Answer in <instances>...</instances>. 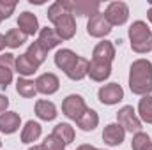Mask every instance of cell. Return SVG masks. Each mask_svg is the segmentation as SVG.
Returning <instances> with one entry per match:
<instances>
[{"instance_id":"d6a6232c","label":"cell","mask_w":152,"mask_h":150,"mask_svg":"<svg viewBox=\"0 0 152 150\" xmlns=\"http://www.w3.org/2000/svg\"><path fill=\"white\" fill-rule=\"evenodd\" d=\"M7 106H9V99L5 97V95H2L0 94V113H4L7 110Z\"/></svg>"},{"instance_id":"52a82bcc","label":"cell","mask_w":152,"mask_h":150,"mask_svg":"<svg viewBox=\"0 0 152 150\" xmlns=\"http://www.w3.org/2000/svg\"><path fill=\"white\" fill-rule=\"evenodd\" d=\"M87 32L92 37H104L112 32V25L108 23V20L104 18V14L97 12L94 16H90L88 23H87Z\"/></svg>"},{"instance_id":"e0dca14e","label":"cell","mask_w":152,"mask_h":150,"mask_svg":"<svg viewBox=\"0 0 152 150\" xmlns=\"http://www.w3.org/2000/svg\"><path fill=\"white\" fill-rule=\"evenodd\" d=\"M94 81H104L112 74V64H101V62H88V73Z\"/></svg>"},{"instance_id":"7c38bea8","label":"cell","mask_w":152,"mask_h":150,"mask_svg":"<svg viewBox=\"0 0 152 150\" xmlns=\"http://www.w3.org/2000/svg\"><path fill=\"white\" fill-rule=\"evenodd\" d=\"M124 136H126V131L118 125V124H110L104 127L103 131V140L106 145L110 147H118L122 141H124Z\"/></svg>"},{"instance_id":"d4e9b609","label":"cell","mask_w":152,"mask_h":150,"mask_svg":"<svg viewBox=\"0 0 152 150\" xmlns=\"http://www.w3.org/2000/svg\"><path fill=\"white\" fill-rule=\"evenodd\" d=\"M140 118L147 124H152V95H143L138 103Z\"/></svg>"},{"instance_id":"83f0119b","label":"cell","mask_w":152,"mask_h":150,"mask_svg":"<svg viewBox=\"0 0 152 150\" xmlns=\"http://www.w3.org/2000/svg\"><path fill=\"white\" fill-rule=\"evenodd\" d=\"M151 143V138H149V134H145V133H136L134 136H133V141H131V149L133 150H143L147 145Z\"/></svg>"},{"instance_id":"277c9868","label":"cell","mask_w":152,"mask_h":150,"mask_svg":"<svg viewBox=\"0 0 152 150\" xmlns=\"http://www.w3.org/2000/svg\"><path fill=\"white\" fill-rule=\"evenodd\" d=\"M117 124L124 129V131H129V133H140L142 131V120L136 117V113L133 110V106H124L120 108L117 113Z\"/></svg>"},{"instance_id":"8fae6325","label":"cell","mask_w":152,"mask_h":150,"mask_svg":"<svg viewBox=\"0 0 152 150\" xmlns=\"http://www.w3.org/2000/svg\"><path fill=\"white\" fill-rule=\"evenodd\" d=\"M36 88H37V92L46 94V95L55 94V92L58 90V78L53 74V73L41 74L37 79H36Z\"/></svg>"},{"instance_id":"d6986e66","label":"cell","mask_w":152,"mask_h":150,"mask_svg":"<svg viewBox=\"0 0 152 150\" xmlns=\"http://www.w3.org/2000/svg\"><path fill=\"white\" fill-rule=\"evenodd\" d=\"M76 124H78V127L81 131H94L97 127V124H99V117H97V113L94 111V110L87 108V111L76 120Z\"/></svg>"},{"instance_id":"5bb4252c","label":"cell","mask_w":152,"mask_h":150,"mask_svg":"<svg viewBox=\"0 0 152 150\" xmlns=\"http://www.w3.org/2000/svg\"><path fill=\"white\" fill-rule=\"evenodd\" d=\"M76 60H78V55L75 51H71V50H58L57 55H55V66L58 69H62L66 74L73 69Z\"/></svg>"},{"instance_id":"5b68a950","label":"cell","mask_w":152,"mask_h":150,"mask_svg":"<svg viewBox=\"0 0 152 150\" xmlns=\"http://www.w3.org/2000/svg\"><path fill=\"white\" fill-rule=\"evenodd\" d=\"M62 111L64 115L67 117V118H71V120H78L83 113L87 111V104H85V101H83V97L81 95H67L66 99H64V103H62Z\"/></svg>"},{"instance_id":"e575fe53","label":"cell","mask_w":152,"mask_h":150,"mask_svg":"<svg viewBox=\"0 0 152 150\" xmlns=\"http://www.w3.org/2000/svg\"><path fill=\"white\" fill-rule=\"evenodd\" d=\"M4 46H5V37L0 34V50H4Z\"/></svg>"},{"instance_id":"9a60e30c","label":"cell","mask_w":152,"mask_h":150,"mask_svg":"<svg viewBox=\"0 0 152 150\" xmlns=\"http://www.w3.org/2000/svg\"><path fill=\"white\" fill-rule=\"evenodd\" d=\"M60 41H62V39L57 36L55 28H48V27H44V28H41V30H39L37 42L41 44V48H42L44 51H50V50H51V48H55Z\"/></svg>"},{"instance_id":"44dd1931","label":"cell","mask_w":152,"mask_h":150,"mask_svg":"<svg viewBox=\"0 0 152 150\" xmlns=\"http://www.w3.org/2000/svg\"><path fill=\"white\" fill-rule=\"evenodd\" d=\"M41 136V125L34 120H28L21 131V141L23 143H34Z\"/></svg>"},{"instance_id":"2e32d148","label":"cell","mask_w":152,"mask_h":150,"mask_svg":"<svg viewBox=\"0 0 152 150\" xmlns=\"http://www.w3.org/2000/svg\"><path fill=\"white\" fill-rule=\"evenodd\" d=\"M18 27H20V30H21L23 34L34 36V34L39 30L37 18H36L32 12H21L20 18H18Z\"/></svg>"},{"instance_id":"f546056e","label":"cell","mask_w":152,"mask_h":150,"mask_svg":"<svg viewBox=\"0 0 152 150\" xmlns=\"http://www.w3.org/2000/svg\"><path fill=\"white\" fill-rule=\"evenodd\" d=\"M16 9V2H5V0H0V21L9 18Z\"/></svg>"},{"instance_id":"ac0fdd59","label":"cell","mask_w":152,"mask_h":150,"mask_svg":"<svg viewBox=\"0 0 152 150\" xmlns=\"http://www.w3.org/2000/svg\"><path fill=\"white\" fill-rule=\"evenodd\" d=\"M14 67H16V71L21 76H30L37 71L39 66L30 58V57H27V53H25V55H20V57L16 58V66H14Z\"/></svg>"},{"instance_id":"603a6c76","label":"cell","mask_w":152,"mask_h":150,"mask_svg":"<svg viewBox=\"0 0 152 150\" xmlns=\"http://www.w3.org/2000/svg\"><path fill=\"white\" fill-rule=\"evenodd\" d=\"M5 46H9V48H20L21 44H25L27 42V34H23L20 28H11L5 36Z\"/></svg>"},{"instance_id":"74e56055","label":"cell","mask_w":152,"mask_h":150,"mask_svg":"<svg viewBox=\"0 0 152 150\" xmlns=\"http://www.w3.org/2000/svg\"><path fill=\"white\" fill-rule=\"evenodd\" d=\"M143 150H152V141H151V143H149V145H147V147H145Z\"/></svg>"},{"instance_id":"6da1fadb","label":"cell","mask_w":152,"mask_h":150,"mask_svg":"<svg viewBox=\"0 0 152 150\" xmlns=\"http://www.w3.org/2000/svg\"><path fill=\"white\" fill-rule=\"evenodd\" d=\"M129 88L136 95H149L152 92V64L149 60L140 58L131 64Z\"/></svg>"},{"instance_id":"ffe728a7","label":"cell","mask_w":152,"mask_h":150,"mask_svg":"<svg viewBox=\"0 0 152 150\" xmlns=\"http://www.w3.org/2000/svg\"><path fill=\"white\" fill-rule=\"evenodd\" d=\"M36 115L41 120H53L57 117V108L51 101H37L36 103Z\"/></svg>"},{"instance_id":"7402d4cb","label":"cell","mask_w":152,"mask_h":150,"mask_svg":"<svg viewBox=\"0 0 152 150\" xmlns=\"http://www.w3.org/2000/svg\"><path fill=\"white\" fill-rule=\"evenodd\" d=\"M51 134L57 136V138H58L60 141H64L66 145L73 143V140H75V129H73L69 124H58V125H55V129H53Z\"/></svg>"},{"instance_id":"4fadbf2b","label":"cell","mask_w":152,"mask_h":150,"mask_svg":"<svg viewBox=\"0 0 152 150\" xmlns=\"http://www.w3.org/2000/svg\"><path fill=\"white\" fill-rule=\"evenodd\" d=\"M20 124H21V118L20 115L14 111H4L0 113V131L5 133V134H12L20 129Z\"/></svg>"},{"instance_id":"7a4b0ae2","label":"cell","mask_w":152,"mask_h":150,"mask_svg":"<svg viewBox=\"0 0 152 150\" xmlns=\"http://www.w3.org/2000/svg\"><path fill=\"white\" fill-rule=\"evenodd\" d=\"M48 20L55 25V32L62 41H67L76 34V21L75 16L64 7L62 2H55L48 9Z\"/></svg>"},{"instance_id":"cb8c5ba5","label":"cell","mask_w":152,"mask_h":150,"mask_svg":"<svg viewBox=\"0 0 152 150\" xmlns=\"http://www.w3.org/2000/svg\"><path fill=\"white\" fill-rule=\"evenodd\" d=\"M16 90H18V94H20L21 97H27V99H30V97H34V95L37 94L36 83L30 81V79H27V78H20V79H18Z\"/></svg>"},{"instance_id":"8992f818","label":"cell","mask_w":152,"mask_h":150,"mask_svg":"<svg viewBox=\"0 0 152 150\" xmlns=\"http://www.w3.org/2000/svg\"><path fill=\"white\" fill-rule=\"evenodd\" d=\"M104 18L108 20V23L113 25H124L129 18V9L124 2H112L106 11H104Z\"/></svg>"},{"instance_id":"4316f807","label":"cell","mask_w":152,"mask_h":150,"mask_svg":"<svg viewBox=\"0 0 152 150\" xmlns=\"http://www.w3.org/2000/svg\"><path fill=\"white\" fill-rule=\"evenodd\" d=\"M46 53H48V51H44V50L41 48V44H39L37 41H36L34 44H30L28 50H27V57H30L37 66H41V64L46 60Z\"/></svg>"},{"instance_id":"ba28073f","label":"cell","mask_w":152,"mask_h":150,"mask_svg":"<svg viewBox=\"0 0 152 150\" xmlns=\"http://www.w3.org/2000/svg\"><path fill=\"white\" fill-rule=\"evenodd\" d=\"M97 95H99V101L103 104L112 106V104H117L118 101L124 99V90H122V87L118 83H108V85L99 88Z\"/></svg>"},{"instance_id":"8d00e7d4","label":"cell","mask_w":152,"mask_h":150,"mask_svg":"<svg viewBox=\"0 0 152 150\" xmlns=\"http://www.w3.org/2000/svg\"><path fill=\"white\" fill-rule=\"evenodd\" d=\"M149 20H151V23H152V7L149 9Z\"/></svg>"},{"instance_id":"3957f363","label":"cell","mask_w":152,"mask_h":150,"mask_svg":"<svg viewBox=\"0 0 152 150\" xmlns=\"http://www.w3.org/2000/svg\"><path fill=\"white\" fill-rule=\"evenodd\" d=\"M129 39H131V48L136 53H147L152 50V32L143 21H134L131 25Z\"/></svg>"},{"instance_id":"1f68e13d","label":"cell","mask_w":152,"mask_h":150,"mask_svg":"<svg viewBox=\"0 0 152 150\" xmlns=\"http://www.w3.org/2000/svg\"><path fill=\"white\" fill-rule=\"evenodd\" d=\"M11 81H12V71L5 69V67H0V88H5Z\"/></svg>"},{"instance_id":"d590c367","label":"cell","mask_w":152,"mask_h":150,"mask_svg":"<svg viewBox=\"0 0 152 150\" xmlns=\"http://www.w3.org/2000/svg\"><path fill=\"white\" fill-rule=\"evenodd\" d=\"M28 150H44L41 145H37V147H32V149H28Z\"/></svg>"},{"instance_id":"f35d334b","label":"cell","mask_w":152,"mask_h":150,"mask_svg":"<svg viewBox=\"0 0 152 150\" xmlns=\"http://www.w3.org/2000/svg\"><path fill=\"white\" fill-rule=\"evenodd\" d=\"M0 145H2V141H0Z\"/></svg>"},{"instance_id":"f1b7e54d","label":"cell","mask_w":152,"mask_h":150,"mask_svg":"<svg viewBox=\"0 0 152 150\" xmlns=\"http://www.w3.org/2000/svg\"><path fill=\"white\" fill-rule=\"evenodd\" d=\"M44 150H66V143L64 141H60L57 136H53V134H50L44 141H42V145H41Z\"/></svg>"},{"instance_id":"484cf974","label":"cell","mask_w":152,"mask_h":150,"mask_svg":"<svg viewBox=\"0 0 152 150\" xmlns=\"http://www.w3.org/2000/svg\"><path fill=\"white\" fill-rule=\"evenodd\" d=\"M88 73V60L87 58H83V57H78V60H76V64L73 66V69L67 73V76L71 78V79H81V78H85Z\"/></svg>"},{"instance_id":"836d02e7","label":"cell","mask_w":152,"mask_h":150,"mask_svg":"<svg viewBox=\"0 0 152 150\" xmlns=\"http://www.w3.org/2000/svg\"><path fill=\"white\" fill-rule=\"evenodd\" d=\"M76 150H99V149H96V147H92V145H80Z\"/></svg>"},{"instance_id":"4dcf8cb0","label":"cell","mask_w":152,"mask_h":150,"mask_svg":"<svg viewBox=\"0 0 152 150\" xmlns=\"http://www.w3.org/2000/svg\"><path fill=\"white\" fill-rule=\"evenodd\" d=\"M14 66H16V58H14V55H11V53L0 55V67H5V69H11V71H12Z\"/></svg>"},{"instance_id":"30bf717a","label":"cell","mask_w":152,"mask_h":150,"mask_svg":"<svg viewBox=\"0 0 152 150\" xmlns=\"http://www.w3.org/2000/svg\"><path fill=\"white\" fill-rule=\"evenodd\" d=\"M115 57V48L110 41H103L94 48V55L92 60L94 62H101V64H112Z\"/></svg>"},{"instance_id":"9c48e42d","label":"cell","mask_w":152,"mask_h":150,"mask_svg":"<svg viewBox=\"0 0 152 150\" xmlns=\"http://www.w3.org/2000/svg\"><path fill=\"white\" fill-rule=\"evenodd\" d=\"M64 7L73 14V16H94L99 12L101 4L99 2H62Z\"/></svg>"}]
</instances>
